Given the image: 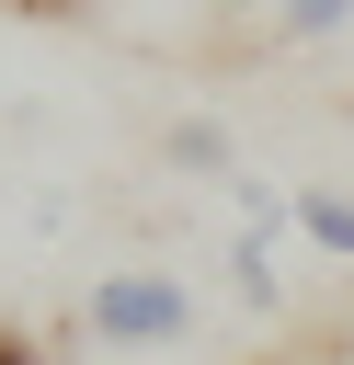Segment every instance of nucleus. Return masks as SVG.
Wrapping results in <instances>:
<instances>
[{
  "label": "nucleus",
  "instance_id": "1",
  "mask_svg": "<svg viewBox=\"0 0 354 365\" xmlns=\"http://www.w3.org/2000/svg\"><path fill=\"white\" fill-rule=\"evenodd\" d=\"M69 331L103 342V354H148V342H183V331H194V297H183V274H103ZM69 331H57V342H69Z\"/></svg>",
  "mask_w": 354,
  "mask_h": 365
},
{
  "label": "nucleus",
  "instance_id": "2",
  "mask_svg": "<svg viewBox=\"0 0 354 365\" xmlns=\"http://www.w3.org/2000/svg\"><path fill=\"white\" fill-rule=\"evenodd\" d=\"M297 228H308L331 262H354V194H331V182H297Z\"/></svg>",
  "mask_w": 354,
  "mask_h": 365
},
{
  "label": "nucleus",
  "instance_id": "3",
  "mask_svg": "<svg viewBox=\"0 0 354 365\" xmlns=\"http://www.w3.org/2000/svg\"><path fill=\"white\" fill-rule=\"evenodd\" d=\"M160 160H171V171H217V182H228V171H240V160H228V137H217V125H206V114H183V125H171V137H160Z\"/></svg>",
  "mask_w": 354,
  "mask_h": 365
},
{
  "label": "nucleus",
  "instance_id": "4",
  "mask_svg": "<svg viewBox=\"0 0 354 365\" xmlns=\"http://www.w3.org/2000/svg\"><path fill=\"white\" fill-rule=\"evenodd\" d=\"M354 23V0H274V34L285 46H320V34H343Z\"/></svg>",
  "mask_w": 354,
  "mask_h": 365
},
{
  "label": "nucleus",
  "instance_id": "5",
  "mask_svg": "<svg viewBox=\"0 0 354 365\" xmlns=\"http://www.w3.org/2000/svg\"><path fill=\"white\" fill-rule=\"evenodd\" d=\"M0 365H46V342L34 331H0Z\"/></svg>",
  "mask_w": 354,
  "mask_h": 365
},
{
  "label": "nucleus",
  "instance_id": "6",
  "mask_svg": "<svg viewBox=\"0 0 354 365\" xmlns=\"http://www.w3.org/2000/svg\"><path fill=\"white\" fill-rule=\"evenodd\" d=\"M228 11H263V0H228Z\"/></svg>",
  "mask_w": 354,
  "mask_h": 365
}]
</instances>
